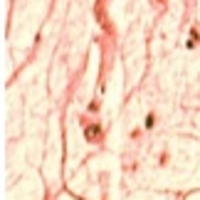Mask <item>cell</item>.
<instances>
[{"label":"cell","instance_id":"6da1fadb","mask_svg":"<svg viewBox=\"0 0 200 200\" xmlns=\"http://www.w3.org/2000/svg\"><path fill=\"white\" fill-rule=\"evenodd\" d=\"M97 134H99V129H97V126H92V129H89V131H86V136H89V138H92V141H97V138H94Z\"/></svg>","mask_w":200,"mask_h":200}]
</instances>
